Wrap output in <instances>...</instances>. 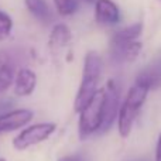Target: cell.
Listing matches in <instances>:
<instances>
[{
  "label": "cell",
  "instance_id": "11",
  "mask_svg": "<svg viewBox=\"0 0 161 161\" xmlns=\"http://www.w3.org/2000/svg\"><path fill=\"white\" fill-rule=\"evenodd\" d=\"M72 40V34L68 25L65 24H57L50 33V38H48V47L53 53H59L64 50Z\"/></svg>",
  "mask_w": 161,
  "mask_h": 161
},
{
  "label": "cell",
  "instance_id": "5",
  "mask_svg": "<svg viewBox=\"0 0 161 161\" xmlns=\"http://www.w3.org/2000/svg\"><path fill=\"white\" fill-rule=\"evenodd\" d=\"M105 92V105H103V125L100 129V133H106L114 120H117L120 109V88L119 83L114 79H109L106 85L103 86Z\"/></svg>",
  "mask_w": 161,
  "mask_h": 161
},
{
  "label": "cell",
  "instance_id": "18",
  "mask_svg": "<svg viewBox=\"0 0 161 161\" xmlns=\"http://www.w3.org/2000/svg\"><path fill=\"white\" fill-rule=\"evenodd\" d=\"M58 161H82L79 156H76V154H72V156H64L61 157Z\"/></svg>",
  "mask_w": 161,
  "mask_h": 161
},
{
  "label": "cell",
  "instance_id": "10",
  "mask_svg": "<svg viewBox=\"0 0 161 161\" xmlns=\"http://www.w3.org/2000/svg\"><path fill=\"white\" fill-rule=\"evenodd\" d=\"M134 82L146 86L148 91H154L161 86V58L148 64L144 69L140 71Z\"/></svg>",
  "mask_w": 161,
  "mask_h": 161
},
{
  "label": "cell",
  "instance_id": "14",
  "mask_svg": "<svg viewBox=\"0 0 161 161\" xmlns=\"http://www.w3.org/2000/svg\"><path fill=\"white\" fill-rule=\"evenodd\" d=\"M143 33V23L137 21L131 25L122 28V30L116 31L112 36V42H129V41H136Z\"/></svg>",
  "mask_w": 161,
  "mask_h": 161
},
{
  "label": "cell",
  "instance_id": "7",
  "mask_svg": "<svg viewBox=\"0 0 161 161\" xmlns=\"http://www.w3.org/2000/svg\"><path fill=\"white\" fill-rule=\"evenodd\" d=\"M37 88V75L30 68H21L16 72L13 82V91L16 96L27 97L33 95Z\"/></svg>",
  "mask_w": 161,
  "mask_h": 161
},
{
  "label": "cell",
  "instance_id": "3",
  "mask_svg": "<svg viewBox=\"0 0 161 161\" xmlns=\"http://www.w3.org/2000/svg\"><path fill=\"white\" fill-rule=\"evenodd\" d=\"M103 105H105V92L100 88L91 102L79 112L78 134L80 140H86L95 133H100L103 125Z\"/></svg>",
  "mask_w": 161,
  "mask_h": 161
},
{
  "label": "cell",
  "instance_id": "12",
  "mask_svg": "<svg viewBox=\"0 0 161 161\" xmlns=\"http://www.w3.org/2000/svg\"><path fill=\"white\" fill-rule=\"evenodd\" d=\"M16 71L11 58L6 51H0V93L8 91L14 82Z\"/></svg>",
  "mask_w": 161,
  "mask_h": 161
},
{
  "label": "cell",
  "instance_id": "17",
  "mask_svg": "<svg viewBox=\"0 0 161 161\" xmlns=\"http://www.w3.org/2000/svg\"><path fill=\"white\" fill-rule=\"evenodd\" d=\"M154 161H161V131L158 134V140H157V146H156V157Z\"/></svg>",
  "mask_w": 161,
  "mask_h": 161
},
{
  "label": "cell",
  "instance_id": "19",
  "mask_svg": "<svg viewBox=\"0 0 161 161\" xmlns=\"http://www.w3.org/2000/svg\"><path fill=\"white\" fill-rule=\"evenodd\" d=\"M83 2H86V3H96L97 0H83Z\"/></svg>",
  "mask_w": 161,
  "mask_h": 161
},
{
  "label": "cell",
  "instance_id": "20",
  "mask_svg": "<svg viewBox=\"0 0 161 161\" xmlns=\"http://www.w3.org/2000/svg\"><path fill=\"white\" fill-rule=\"evenodd\" d=\"M133 161H147V160H133Z\"/></svg>",
  "mask_w": 161,
  "mask_h": 161
},
{
  "label": "cell",
  "instance_id": "4",
  "mask_svg": "<svg viewBox=\"0 0 161 161\" xmlns=\"http://www.w3.org/2000/svg\"><path fill=\"white\" fill-rule=\"evenodd\" d=\"M57 130V125L53 122H41L27 125L19 131L16 137L13 139L11 144L17 151H24L30 147L40 144V143L48 140Z\"/></svg>",
  "mask_w": 161,
  "mask_h": 161
},
{
  "label": "cell",
  "instance_id": "9",
  "mask_svg": "<svg viewBox=\"0 0 161 161\" xmlns=\"http://www.w3.org/2000/svg\"><path fill=\"white\" fill-rule=\"evenodd\" d=\"M95 20L102 25H113L120 21V10L112 0H97L95 3Z\"/></svg>",
  "mask_w": 161,
  "mask_h": 161
},
{
  "label": "cell",
  "instance_id": "2",
  "mask_svg": "<svg viewBox=\"0 0 161 161\" xmlns=\"http://www.w3.org/2000/svg\"><path fill=\"white\" fill-rule=\"evenodd\" d=\"M148 92L150 91L146 86L137 82H134V85L129 89L125 100L120 103L119 114H117V130H119L120 137L127 139L130 136L137 114H139L142 106L144 105Z\"/></svg>",
  "mask_w": 161,
  "mask_h": 161
},
{
  "label": "cell",
  "instance_id": "8",
  "mask_svg": "<svg viewBox=\"0 0 161 161\" xmlns=\"http://www.w3.org/2000/svg\"><path fill=\"white\" fill-rule=\"evenodd\" d=\"M142 51L140 41L129 42H112L110 41V55L116 62H133Z\"/></svg>",
  "mask_w": 161,
  "mask_h": 161
},
{
  "label": "cell",
  "instance_id": "13",
  "mask_svg": "<svg viewBox=\"0 0 161 161\" xmlns=\"http://www.w3.org/2000/svg\"><path fill=\"white\" fill-rule=\"evenodd\" d=\"M25 7L38 21L48 24L53 20V11L45 0H24Z\"/></svg>",
  "mask_w": 161,
  "mask_h": 161
},
{
  "label": "cell",
  "instance_id": "21",
  "mask_svg": "<svg viewBox=\"0 0 161 161\" xmlns=\"http://www.w3.org/2000/svg\"><path fill=\"white\" fill-rule=\"evenodd\" d=\"M0 161H6V160L4 158H0Z\"/></svg>",
  "mask_w": 161,
  "mask_h": 161
},
{
  "label": "cell",
  "instance_id": "15",
  "mask_svg": "<svg viewBox=\"0 0 161 161\" xmlns=\"http://www.w3.org/2000/svg\"><path fill=\"white\" fill-rule=\"evenodd\" d=\"M54 3L61 16H72L79 7V0H54Z\"/></svg>",
  "mask_w": 161,
  "mask_h": 161
},
{
  "label": "cell",
  "instance_id": "1",
  "mask_svg": "<svg viewBox=\"0 0 161 161\" xmlns=\"http://www.w3.org/2000/svg\"><path fill=\"white\" fill-rule=\"evenodd\" d=\"M100 75H102V58L96 51H89L83 59L82 79L74 99V110L76 113H79L99 91Z\"/></svg>",
  "mask_w": 161,
  "mask_h": 161
},
{
  "label": "cell",
  "instance_id": "6",
  "mask_svg": "<svg viewBox=\"0 0 161 161\" xmlns=\"http://www.w3.org/2000/svg\"><path fill=\"white\" fill-rule=\"evenodd\" d=\"M34 113L30 109H14L0 114V136L6 133H11L16 130H21L33 120Z\"/></svg>",
  "mask_w": 161,
  "mask_h": 161
},
{
  "label": "cell",
  "instance_id": "16",
  "mask_svg": "<svg viewBox=\"0 0 161 161\" xmlns=\"http://www.w3.org/2000/svg\"><path fill=\"white\" fill-rule=\"evenodd\" d=\"M11 28H13V21H11L10 16H7L4 11H0V41L6 40L10 36Z\"/></svg>",
  "mask_w": 161,
  "mask_h": 161
}]
</instances>
